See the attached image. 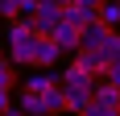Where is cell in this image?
Returning <instances> with one entry per match:
<instances>
[{"instance_id": "cell-14", "label": "cell", "mask_w": 120, "mask_h": 116, "mask_svg": "<svg viewBox=\"0 0 120 116\" xmlns=\"http://www.w3.org/2000/svg\"><path fill=\"white\" fill-rule=\"evenodd\" d=\"M79 116H120V108H108V104H99V100H91Z\"/></svg>"}, {"instance_id": "cell-7", "label": "cell", "mask_w": 120, "mask_h": 116, "mask_svg": "<svg viewBox=\"0 0 120 116\" xmlns=\"http://www.w3.org/2000/svg\"><path fill=\"white\" fill-rule=\"evenodd\" d=\"M66 21H75L79 29L91 21H99V4H87V0H75V4H66Z\"/></svg>"}, {"instance_id": "cell-6", "label": "cell", "mask_w": 120, "mask_h": 116, "mask_svg": "<svg viewBox=\"0 0 120 116\" xmlns=\"http://www.w3.org/2000/svg\"><path fill=\"white\" fill-rule=\"evenodd\" d=\"M62 58V46L54 42V37H41L37 33V54H33V66H58Z\"/></svg>"}, {"instance_id": "cell-8", "label": "cell", "mask_w": 120, "mask_h": 116, "mask_svg": "<svg viewBox=\"0 0 120 116\" xmlns=\"http://www.w3.org/2000/svg\"><path fill=\"white\" fill-rule=\"evenodd\" d=\"M79 33H83V29H79L75 21H62V25H58L50 37H54V42L62 46V54H66V50H79Z\"/></svg>"}, {"instance_id": "cell-21", "label": "cell", "mask_w": 120, "mask_h": 116, "mask_svg": "<svg viewBox=\"0 0 120 116\" xmlns=\"http://www.w3.org/2000/svg\"><path fill=\"white\" fill-rule=\"evenodd\" d=\"M58 4H62V8H66V4H75V0H58Z\"/></svg>"}, {"instance_id": "cell-15", "label": "cell", "mask_w": 120, "mask_h": 116, "mask_svg": "<svg viewBox=\"0 0 120 116\" xmlns=\"http://www.w3.org/2000/svg\"><path fill=\"white\" fill-rule=\"evenodd\" d=\"M0 17H21V0H0Z\"/></svg>"}, {"instance_id": "cell-10", "label": "cell", "mask_w": 120, "mask_h": 116, "mask_svg": "<svg viewBox=\"0 0 120 116\" xmlns=\"http://www.w3.org/2000/svg\"><path fill=\"white\" fill-rule=\"evenodd\" d=\"M95 100L99 104H108V108H120V87L108 79H95Z\"/></svg>"}, {"instance_id": "cell-17", "label": "cell", "mask_w": 120, "mask_h": 116, "mask_svg": "<svg viewBox=\"0 0 120 116\" xmlns=\"http://www.w3.org/2000/svg\"><path fill=\"white\" fill-rule=\"evenodd\" d=\"M104 79H108V83H116V87H120V58H112V66H108V75H104Z\"/></svg>"}, {"instance_id": "cell-12", "label": "cell", "mask_w": 120, "mask_h": 116, "mask_svg": "<svg viewBox=\"0 0 120 116\" xmlns=\"http://www.w3.org/2000/svg\"><path fill=\"white\" fill-rule=\"evenodd\" d=\"M54 83H58V75H33V79H25V91H50V87H54Z\"/></svg>"}, {"instance_id": "cell-18", "label": "cell", "mask_w": 120, "mask_h": 116, "mask_svg": "<svg viewBox=\"0 0 120 116\" xmlns=\"http://www.w3.org/2000/svg\"><path fill=\"white\" fill-rule=\"evenodd\" d=\"M8 108H12V95H8V91H0V112H8Z\"/></svg>"}, {"instance_id": "cell-4", "label": "cell", "mask_w": 120, "mask_h": 116, "mask_svg": "<svg viewBox=\"0 0 120 116\" xmlns=\"http://www.w3.org/2000/svg\"><path fill=\"white\" fill-rule=\"evenodd\" d=\"M75 66H83V70H91V75H108V66H112V50H79V58H75Z\"/></svg>"}, {"instance_id": "cell-3", "label": "cell", "mask_w": 120, "mask_h": 116, "mask_svg": "<svg viewBox=\"0 0 120 116\" xmlns=\"http://www.w3.org/2000/svg\"><path fill=\"white\" fill-rule=\"evenodd\" d=\"M112 37H116V29H112V25L91 21V25H83V33H79V50H108Z\"/></svg>"}, {"instance_id": "cell-19", "label": "cell", "mask_w": 120, "mask_h": 116, "mask_svg": "<svg viewBox=\"0 0 120 116\" xmlns=\"http://www.w3.org/2000/svg\"><path fill=\"white\" fill-rule=\"evenodd\" d=\"M108 50H112V58H120V33L112 37V46H108Z\"/></svg>"}, {"instance_id": "cell-13", "label": "cell", "mask_w": 120, "mask_h": 116, "mask_svg": "<svg viewBox=\"0 0 120 116\" xmlns=\"http://www.w3.org/2000/svg\"><path fill=\"white\" fill-rule=\"evenodd\" d=\"M99 21H104V25H112V29H116V25H120V0H116V4H108V0L99 4Z\"/></svg>"}, {"instance_id": "cell-5", "label": "cell", "mask_w": 120, "mask_h": 116, "mask_svg": "<svg viewBox=\"0 0 120 116\" xmlns=\"http://www.w3.org/2000/svg\"><path fill=\"white\" fill-rule=\"evenodd\" d=\"M58 83L66 87V91H95V75L83 70V66H66V70L58 75Z\"/></svg>"}, {"instance_id": "cell-22", "label": "cell", "mask_w": 120, "mask_h": 116, "mask_svg": "<svg viewBox=\"0 0 120 116\" xmlns=\"http://www.w3.org/2000/svg\"><path fill=\"white\" fill-rule=\"evenodd\" d=\"M87 4H104V0H87Z\"/></svg>"}, {"instance_id": "cell-16", "label": "cell", "mask_w": 120, "mask_h": 116, "mask_svg": "<svg viewBox=\"0 0 120 116\" xmlns=\"http://www.w3.org/2000/svg\"><path fill=\"white\" fill-rule=\"evenodd\" d=\"M12 79H17V75H12V66H4V62H0V91H12Z\"/></svg>"}, {"instance_id": "cell-2", "label": "cell", "mask_w": 120, "mask_h": 116, "mask_svg": "<svg viewBox=\"0 0 120 116\" xmlns=\"http://www.w3.org/2000/svg\"><path fill=\"white\" fill-rule=\"evenodd\" d=\"M62 21H66V8H62L58 0H41V8H37V17H33V29H37L41 37H50Z\"/></svg>"}, {"instance_id": "cell-11", "label": "cell", "mask_w": 120, "mask_h": 116, "mask_svg": "<svg viewBox=\"0 0 120 116\" xmlns=\"http://www.w3.org/2000/svg\"><path fill=\"white\" fill-rule=\"evenodd\" d=\"M41 100H46L50 112H62V108H66V91H62V83H54L50 91H41Z\"/></svg>"}, {"instance_id": "cell-9", "label": "cell", "mask_w": 120, "mask_h": 116, "mask_svg": "<svg viewBox=\"0 0 120 116\" xmlns=\"http://www.w3.org/2000/svg\"><path fill=\"white\" fill-rule=\"evenodd\" d=\"M17 104H21V112H25V116H50L46 100H41L37 91H21V100H17Z\"/></svg>"}, {"instance_id": "cell-20", "label": "cell", "mask_w": 120, "mask_h": 116, "mask_svg": "<svg viewBox=\"0 0 120 116\" xmlns=\"http://www.w3.org/2000/svg\"><path fill=\"white\" fill-rule=\"evenodd\" d=\"M0 116H25V112H21V108H8V112H0Z\"/></svg>"}, {"instance_id": "cell-1", "label": "cell", "mask_w": 120, "mask_h": 116, "mask_svg": "<svg viewBox=\"0 0 120 116\" xmlns=\"http://www.w3.org/2000/svg\"><path fill=\"white\" fill-rule=\"evenodd\" d=\"M8 54H12L17 66H29V62H33V54H37V29H33L29 17H21V21L8 29Z\"/></svg>"}]
</instances>
